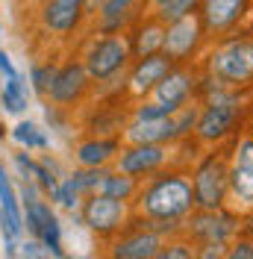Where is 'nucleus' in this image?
<instances>
[{
	"label": "nucleus",
	"mask_w": 253,
	"mask_h": 259,
	"mask_svg": "<svg viewBox=\"0 0 253 259\" xmlns=\"http://www.w3.org/2000/svg\"><path fill=\"white\" fill-rule=\"evenodd\" d=\"M200 3H203V12H200L203 30L215 35L233 30L247 12V0H200Z\"/></svg>",
	"instance_id": "nucleus-16"
},
{
	"label": "nucleus",
	"mask_w": 253,
	"mask_h": 259,
	"mask_svg": "<svg viewBox=\"0 0 253 259\" xmlns=\"http://www.w3.org/2000/svg\"><path fill=\"white\" fill-rule=\"evenodd\" d=\"M0 74H6V77H15V65H12V59L6 56V50L0 48Z\"/></svg>",
	"instance_id": "nucleus-29"
},
{
	"label": "nucleus",
	"mask_w": 253,
	"mask_h": 259,
	"mask_svg": "<svg viewBox=\"0 0 253 259\" xmlns=\"http://www.w3.org/2000/svg\"><path fill=\"white\" fill-rule=\"evenodd\" d=\"M100 3H103V0H86V9H92V12H95Z\"/></svg>",
	"instance_id": "nucleus-30"
},
{
	"label": "nucleus",
	"mask_w": 253,
	"mask_h": 259,
	"mask_svg": "<svg viewBox=\"0 0 253 259\" xmlns=\"http://www.w3.org/2000/svg\"><path fill=\"white\" fill-rule=\"evenodd\" d=\"M168 147L165 145H156V142H142V145H133L126 147L118 159V171L121 174H130V177H150L156 174L159 168L168 162Z\"/></svg>",
	"instance_id": "nucleus-11"
},
{
	"label": "nucleus",
	"mask_w": 253,
	"mask_h": 259,
	"mask_svg": "<svg viewBox=\"0 0 253 259\" xmlns=\"http://www.w3.org/2000/svg\"><path fill=\"white\" fill-rule=\"evenodd\" d=\"M147 3H150V6H159V3H162V0H147Z\"/></svg>",
	"instance_id": "nucleus-31"
},
{
	"label": "nucleus",
	"mask_w": 253,
	"mask_h": 259,
	"mask_svg": "<svg viewBox=\"0 0 253 259\" xmlns=\"http://www.w3.org/2000/svg\"><path fill=\"white\" fill-rule=\"evenodd\" d=\"M236 212H253V139H241L227 171V194Z\"/></svg>",
	"instance_id": "nucleus-4"
},
{
	"label": "nucleus",
	"mask_w": 253,
	"mask_h": 259,
	"mask_svg": "<svg viewBox=\"0 0 253 259\" xmlns=\"http://www.w3.org/2000/svg\"><path fill=\"white\" fill-rule=\"evenodd\" d=\"M79 194H82V192L77 189V183L68 177L65 183H56V189L50 192V197H53L59 206H65V209H74V206L79 203Z\"/></svg>",
	"instance_id": "nucleus-26"
},
{
	"label": "nucleus",
	"mask_w": 253,
	"mask_h": 259,
	"mask_svg": "<svg viewBox=\"0 0 253 259\" xmlns=\"http://www.w3.org/2000/svg\"><path fill=\"white\" fill-rule=\"evenodd\" d=\"M197 3H200V0H162L159 6H153V9H156L153 18H159L162 24H171V21H177V18L194 12Z\"/></svg>",
	"instance_id": "nucleus-24"
},
{
	"label": "nucleus",
	"mask_w": 253,
	"mask_h": 259,
	"mask_svg": "<svg viewBox=\"0 0 253 259\" xmlns=\"http://www.w3.org/2000/svg\"><path fill=\"white\" fill-rule=\"evenodd\" d=\"M191 89H194V74H191L189 68H180V71H168L150 92H153L156 103L168 106V109H180L189 100Z\"/></svg>",
	"instance_id": "nucleus-17"
},
{
	"label": "nucleus",
	"mask_w": 253,
	"mask_h": 259,
	"mask_svg": "<svg viewBox=\"0 0 253 259\" xmlns=\"http://www.w3.org/2000/svg\"><path fill=\"white\" fill-rule=\"evenodd\" d=\"M139 200V224H147L153 230H165V227H177L186 221L194 209V192H191V180L183 174H150V183L136 189Z\"/></svg>",
	"instance_id": "nucleus-1"
},
{
	"label": "nucleus",
	"mask_w": 253,
	"mask_h": 259,
	"mask_svg": "<svg viewBox=\"0 0 253 259\" xmlns=\"http://www.w3.org/2000/svg\"><path fill=\"white\" fill-rule=\"evenodd\" d=\"M130 62V48L121 35L115 32H103L100 38L92 41V48L86 50L82 68L89 71V77L97 82H106L112 77H118Z\"/></svg>",
	"instance_id": "nucleus-3"
},
{
	"label": "nucleus",
	"mask_w": 253,
	"mask_h": 259,
	"mask_svg": "<svg viewBox=\"0 0 253 259\" xmlns=\"http://www.w3.org/2000/svg\"><path fill=\"white\" fill-rule=\"evenodd\" d=\"M238 115H241V103L236 97H227V92H218L206 103L203 112H197V121H194V133L200 142H218L224 139L230 130L236 127Z\"/></svg>",
	"instance_id": "nucleus-5"
},
{
	"label": "nucleus",
	"mask_w": 253,
	"mask_h": 259,
	"mask_svg": "<svg viewBox=\"0 0 253 259\" xmlns=\"http://www.w3.org/2000/svg\"><path fill=\"white\" fill-rule=\"evenodd\" d=\"M0 30H3V21H0Z\"/></svg>",
	"instance_id": "nucleus-33"
},
{
	"label": "nucleus",
	"mask_w": 253,
	"mask_h": 259,
	"mask_svg": "<svg viewBox=\"0 0 253 259\" xmlns=\"http://www.w3.org/2000/svg\"><path fill=\"white\" fill-rule=\"evenodd\" d=\"M147 6V0H103L97 6V30L100 32H121Z\"/></svg>",
	"instance_id": "nucleus-18"
},
{
	"label": "nucleus",
	"mask_w": 253,
	"mask_h": 259,
	"mask_svg": "<svg viewBox=\"0 0 253 259\" xmlns=\"http://www.w3.org/2000/svg\"><path fill=\"white\" fill-rule=\"evenodd\" d=\"M86 12V0H41L38 21L50 38H68L79 30Z\"/></svg>",
	"instance_id": "nucleus-8"
},
{
	"label": "nucleus",
	"mask_w": 253,
	"mask_h": 259,
	"mask_svg": "<svg viewBox=\"0 0 253 259\" xmlns=\"http://www.w3.org/2000/svg\"><path fill=\"white\" fill-rule=\"evenodd\" d=\"M165 27L159 18H153L150 24H144L142 30L136 32V56H150V53H159L162 50V38H165Z\"/></svg>",
	"instance_id": "nucleus-21"
},
{
	"label": "nucleus",
	"mask_w": 253,
	"mask_h": 259,
	"mask_svg": "<svg viewBox=\"0 0 253 259\" xmlns=\"http://www.w3.org/2000/svg\"><path fill=\"white\" fill-rule=\"evenodd\" d=\"M115 153H118L115 139H92V142H82L77 147V159L82 168H103Z\"/></svg>",
	"instance_id": "nucleus-20"
},
{
	"label": "nucleus",
	"mask_w": 253,
	"mask_h": 259,
	"mask_svg": "<svg viewBox=\"0 0 253 259\" xmlns=\"http://www.w3.org/2000/svg\"><path fill=\"white\" fill-rule=\"evenodd\" d=\"M236 227H238L236 218H230L218 209H200V215H194L189 221V230H194L200 236L203 247H221L236 233Z\"/></svg>",
	"instance_id": "nucleus-15"
},
{
	"label": "nucleus",
	"mask_w": 253,
	"mask_h": 259,
	"mask_svg": "<svg viewBox=\"0 0 253 259\" xmlns=\"http://www.w3.org/2000/svg\"><path fill=\"white\" fill-rule=\"evenodd\" d=\"M89 85H92L89 71L79 62H68L65 68L56 71V77H53V82L48 89V97L56 106H74V103H79L86 97Z\"/></svg>",
	"instance_id": "nucleus-12"
},
{
	"label": "nucleus",
	"mask_w": 253,
	"mask_h": 259,
	"mask_svg": "<svg viewBox=\"0 0 253 259\" xmlns=\"http://www.w3.org/2000/svg\"><path fill=\"white\" fill-rule=\"evenodd\" d=\"M209 80L218 92H238L253 82V38H233L209 56Z\"/></svg>",
	"instance_id": "nucleus-2"
},
{
	"label": "nucleus",
	"mask_w": 253,
	"mask_h": 259,
	"mask_svg": "<svg viewBox=\"0 0 253 259\" xmlns=\"http://www.w3.org/2000/svg\"><path fill=\"white\" fill-rule=\"evenodd\" d=\"M56 65L53 62H41V65H32V71H30V82H32V89H35V95L38 97H48V89H50V82H53V77H56Z\"/></svg>",
	"instance_id": "nucleus-25"
},
{
	"label": "nucleus",
	"mask_w": 253,
	"mask_h": 259,
	"mask_svg": "<svg viewBox=\"0 0 253 259\" xmlns=\"http://www.w3.org/2000/svg\"><path fill=\"white\" fill-rule=\"evenodd\" d=\"M12 136H15V142H21V145L27 147H48V139L38 133V127L35 124H30V121H21L15 130H12Z\"/></svg>",
	"instance_id": "nucleus-27"
},
{
	"label": "nucleus",
	"mask_w": 253,
	"mask_h": 259,
	"mask_svg": "<svg viewBox=\"0 0 253 259\" xmlns=\"http://www.w3.org/2000/svg\"><path fill=\"white\" fill-rule=\"evenodd\" d=\"M0 230H3V239H6V250L15 253V239L24 230V218H21V206L15 200V189L9 183V174L0 162Z\"/></svg>",
	"instance_id": "nucleus-14"
},
{
	"label": "nucleus",
	"mask_w": 253,
	"mask_h": 259,
	"mask_svg": "<svg viewBox=\"0 0 253 259\" xmlns=\"http://www.w3.org/2000/svg\"><path fill=\"white\" fill-rule=\"evenodd\" d=\"M227 171L230 165L224 156L212 153L209 159L197 168L191 192H194V206L197 209H221L224 194H227Z\"/></svg>",
	"instance_id": "nucleus-6"
},
{
	"label": "nucleus",
	"mask_w": 253,
	"mask_h": 259,
	"mask_svg": "<svg viewBox=\"0 0 253 259\" xmlns=\"http://www.w3.org/2000/svg\"><path fill=\"white\" fill-rule=\"evenodd\" d=\"M97 192L118 197V200H130L136 194V177H130V174H106L103 183L97 186Z\"/></svg>",
	"instance_id": "nucleus-22"
},
{
	"label": "nucleus",
	"mask_w": 253,
	"mask_h": 259,
	"mask_svg": "<svg viewBox=\"0 0 253 259\" xmlns=\"http://www.w3.org/2000/svg\"><path fill=\"white\" fill-rule=\"evenodd\" d=\"M250 233H253V221H250Z\"/></svg>",
	"instance_id": "nucleus-32"
},
{
	"label": "nucleus",
	"mask_w": 253,
	"mask_h": 259,
	"mask_svg": "<svg viewBox=\"0 0 253 259\" xmlns=\"http://www.w3.org/2000/svg\"><path fill=\"white\" fill-rule=\"evenodd\" d=\"M168 71H171V59H168L165 53L142 56L139 65L133 68V74H130V92H133V95H147Z\"/></svg>",
	"instance_id": "nucleus-19"
},
{
	"label": "nucleus",
	"mask_w": 253,
	"mask_h": 259,
	"mask_svg": "<svg viewBox=\"0 0 253 259\" xmlns=\"http://www.w3.org/2000/svg\"><path fill=\"white\" fill-rule=\"evenodd\" d=\"M200 35H203V21L197 12H189V15L177 18L171 21L168 27H165V38H162V53L168 56V59H186L194 53L197 48V41H200Z\"/></svg>",
	"instance_id": "nucleus-10"
},
{
	"label": "nucleus",
	"mask_w": 253,
	"mask_h": 259,
	"mask_svg": "<svg viewBox=\"0 0 253 259\" xmlns=\"http://www.w3.org/2000/svg\"><path fill=\"white\" fill-rule=\"evenodd\" d=\"M250 130H253V121H250Z\"/></svg>",
	"instance_id": "nucleus-34"
},
{
	"label": "nucleus",
	"mask_w": 253,
	"mask_h": 259,
	"mask_svg": "<svg viewBox=\"0 0 253 259\" xmlns=\"http://www.w3.org/2000/svg\"><path fill=\"white\" fill-rule=\"evenodd\" d=\"M24 200H27V230L48 247V253L62 256V230H59V221H56V215H53V209L48 203L35 200V192H32L27 177H24Z\"/></svg>",
	"instance_id": "nucleus-7"
},
{
	"label": "nucleus",
	"mask_w": 253,
	"mask_h": 259,
	"mask_svg": "<svg viewBox=\"0 0 253 259\" xmlns=\"http://www.w3.org/2000/svg\"><path fill=\"white\" fill-rule=\"evenodd\" d=\"M162 230H153L147 224H139L133 230H126L124 236L115 242V256H126V259H142V256H159L162 250Z\"/></svg>",
	"instance_id": "nucleus-13"
},
{
	"label": "nucleus",
	"mask_w": 253,
	"mask_h": 259,
	"mask_svg": "<svg viewBox=\"0 0 253 259\" xmlns=\"http://www.w3.org/2000/svg\"><path fill=\"white\" fill-rule=\"evenodd\" d=\"M6 89H3V106H6V112H24L27 109V85H24V80L21 77H6Z\"/></svg>",
	"instance_id": "nucleus-23"
},
{
	"label": "nucleus",
	"mask_w": 253,
	"mask_h": 259,
	"mask_svg": "<svg viewBox=\"0 0 253 259\" xmlns=\"http://www.w3.org/2000/svg\"><path fill=\"white\" fill-rule=\"evenodd\" d=\"M126 221V203L118 200V197H109V194H97L89 192L86 203H82V224L92 227L100 236H112L118 233L121 224Z\"/></svg>",
	"instance_id": "nucleus-9"
},
{
	"label": "nucleus",
	"mask_w": 253,
	"mask_h": 259,
	"mask_svg": "<svg viewBox=\"0 0 253 259\" xmlns=\"http://www.w3.org/2000/svg\"><path fill=\"white\" fill-rule=\"evenodd\" d=\"M227 253H230V256H241V259H253V242L250 239H238V242L230 244Z\"/></svg>",
	"instance_id": "nucleus-28"
}]
</instances>
